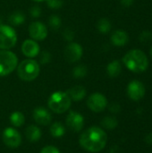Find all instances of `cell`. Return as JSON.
I'll return each instance as SVG.
<instances>
[{
    "label": "cell",
    "mask_w": 152,
    "mask_h": 153,
    "mask_svg": "<svg viewBox=\"0 0 152 153\" xmlns=\"http://www.w3.org/2000/svg\"><path fill=\"white\" fill-rule=\"evenodd\" d=\"M110 40L114 46L124 47L129 41V35L126 31L123 30H116L112 33Z\"/></svg>",
    "instance_id": "15"
},
{
    "label": "cell",
    "mask_w": 152,
    "mask_h": 153,
    "mask_svg": "<svg viewBox=\"0 0 152 153\" xmlns=\"http://www.w3.org/2000/svg\"><path fill=\"white\" fill-rule=\"evenodd\" d=\"M3 142L4 143L12 149L14 148H18L21 143H22V136L19 134V132L17 130H15L14 128L12 127H8L6 129H4V131L3 132Z\"/></svg>",
    "instance_id": "8"
},
{
    "label": "cell",
    "mask_w": 152,
    "mask_h": 153,
    "mask_svg": "<svg viewBox=\"0 0 152 153\" xmlns=\"http://www.w3.org/2000/svg\"><path fill=\"white\" fill-rule=\"evenodd\" d=\"M65 128L64 125L60 122L54 123L50 127V134L52 136H54L56 138L62 137L65 134Z\"/></svg>",
    "instance_id": "19"
},
{
    "label": "cell",
    "mask_w": 152,
    "mask_h": 153,
    "mask_svg": "<svg viewBox=\"0 0 152 153\" xmlns=\"http://www.w3.org/2000/svg\"><path fill=\"white\" fill-rule=\"evenodd\" d=\"M34 2H41V1H44V0H32Z\"/></svg>",
    "instance_id": "36"
},
{
    "label": "cell",
    "mask_w": 152,
    "mask_h": 153,
    "mask_svg": "<svg viewBox=\"0 0 152 153\" xmlns=\"http://www.w3.org/2000/svg\"><path fill=\"white\" fill-rule=\"evenodd\" d=\"M33 118L35 122L40 126H48L51 123L52 117L48 110L44 108H37L33 111Z\"/></svg>",
    "instance_id": "14"
},
{
    "label": "cell",
    "mask_w": 152,
    "mask_h": 153,
    "mask_svg": "<svg viewBox=\"0 0 152 153\" xmlns=\"http://www.w3.org/2000/svg\"><path fill=\"white\" fill-rule=\"evenodd\" d=\"M145 92L146 90L144 84L138 80H133L130 82L127 86V95L133 101L141 100L144 97Z\"/></svg>",
    "instance_id": "10"
},
{
    "label": "cell",
    "mask_w": 152,
    "mask_h": 153,
    "mask_svg": "<svg viewBox=\"0 0 152 153\" xmlns=\"http://www.w3.org/2000/svg\"><path fill=\"white\" fill-rule=\"evenodd\" d=\"M87 106L91 111L95 113H99V112H102L107 108L108 100L103 94L99 92H96V93L91 94L88 98Z\"/></svg>",
    "instance_id": "7"
},
{
    "label": "cell",
    "mask_w": 152,
    "mask_h": 153,
    "mask_svg": "<svg viewBox=\"0 0 152 153\" xmlns=\"http://www.w3.org/2000/svg\"><path fill=\"white\" fill-rule=\"evenodd\" d=\"M39 46L33 39H26L22 45V54L29 58H33L39 54Z\"/></svg>",
    "instance_id": "13"
},
{
    "label": "cell",
    "mask_w": 152,
    "mask_h": 153,
    "mask_svg": "<svg viewBox=\"0 0 152 153\" xmlns=\"http://www.w3.org/2000/svg\"><path fill=\"white\" fill-rule=\"evenodd\" d=\"M71 99L64 91H56L52 93L48 99L47 105L49 109L57 114H62L67 111L71 107Z\"/></svg>",
    "instance_id": "4"
},
{
    "label": "cell",
    "mask_w": 152,
    "mask_h": 153,
    "mask_svg": "<svg viewBox=\"0 0 152 153\" xmlns=\"http://www.w3.org/2000/svg\"><path fill=\"white\" fill-rule=\"evenodd\" d=\"M139 40L144 44L151 42L152 40V32L149 30H143L139 36Z\"/></svg>",
    "instance_id": "26"
},
{
    "label": "cell",
    "mask_w": 152,
    "mask_h": 153,
    "mask_svg": "<svg viewBox=\"0 0 152 153\" xmlns=\"http://www.w3.org/2000/svg\"><path fill=\"white\" fill-rule=\"evenodd\" d=\"M123 63L131 72L140 74L145 72L149 67V59L141 49H132L123 57Z\"/></svg>",
    "instance_id": "2"
},
{
    "label": "cell",
    "mask_w": 152,
    "mask_h": 153,
    "mask_svg": "<svg viewBox=\"0 0 152 153\" xmlns=\"http://www.w3.org/2000/svg\"><path fill=\"white\" fill-rule=\"evenodd\" d=\"M120 109H121V108H120V105L118 103H112L109 106V110L112 113H118L120 111Z\"/></svg>",
    "instance_id": "32"
},
{
    "label": "cell",
    "mask_w": 152,
    "mask_h": 153,
    "mask_svg": "<svg viewBox=\"0 0 152 153\" xmlns=\"http://www.w3.org/2000/svg\"><path fill=\"white\" fill-rule=\"evenodd\" d=\"M111 22L107 18H101L100 20H99L97 23V29L100 33H108L111 30Z\"/></svg>",
    "instance_id": "22"
},
{
    "label": "cell",
    "mask_w": 152,
    "mask_h": 153,
    "mask_svg": "<svg viewBox=\"0 0 152 153\" xmlns=\"http://www.w3.org/2000/svg\"><path fill=\"white\" fill-rule=\"evenodd\" d=\"M66 94L69 96L71 100L80 101L82 99H84V97L86 96V90L83 86L77 85V86H74L73 88H70L66 91Z\"/></svg>",
    "instance_id": "16"
},
{
    "label": "cell",
    "mask_w": 152,
    "mask_h": 153,
    "mask_svg": "<svg viewBox=\"0 0 152 153\" xmlns=\"http://www.w3.org/2000/svg\"><path fill=\"white\" fill-rule=\"evenodd\" d=\"M47 4L51 9H59L64 4V0H46Z\"/></svg>",
    "instance_id": "27"
},
{
    "label": "cell",
    "mask_w": 152,
    "mask_h": 153,
    "mask_svg": "<svg viewBox=\"0 0 152 153\" xmlns=\"http://www.w3.org/2000/svg\"><path fill=\"white\" fill-rule=\"evenodd\" d=\"M48 23H49V26L53 29V30H57L60 28L61 26V19L60 17L56 16V15H52L49 17L48 19Z\"/></svg>",
    "instance_id": "25"
},
{
    "label": "cell",
    "mask_w": 152,
    "mask_h": 153,
    "mask_svg": "<svg viewBox=\"0 0 152 153\" xmlns=\"http://www.w3.org/2000/svg\"><path fill=\"white\" fill-rule=\"evenodd\" d=\"M150 56H151V57L152 58V47L151 48V50H150Z\"/></svg>",
    "instance_id": "35"
},
{
    "label": "cell",
    "mask_w": 152,
    "mask_h": 153,
    "mask_svg": "<svg viewBox=\"0 0 152 153\" xmlns=\"http://www.w3.org/2000/svg\"><path fill=\"white\" fill-rule=\"evenodd\" d=\"M29 33L33 40H43L47 36V29L40 22H32L29 26Z\"/></svg>",
    "instance_id": "11"
},
{
    "label": "cell",
    "mask_w": 152,
    "mask_h": 153,
    "mask_svg": "<svg viewBox=\"0 0 152 153\" xmlns=\"http://www.w3.org/2000/svg\"><path fill=\"white\" fill-rule=\"evenodd\" d=\"M10 123L15 126V127H20L24 124V116L22 113L19 111H15L11 114L10 116Z\"/></svg>",
    "instance_id": "21"
},
{
    "label": "cell",
    "mask_w": 152,
    "mask_h": 153,
    "mask_svg": "<svg viewBox=\"0 0 152 153\" xmlns=\"http://www.w3.org/2000/svg\"><path fill=\"white\" fill-rule=\"evenodd\" d=\"M25 135H26V138L30 142L36 143V142H39L41 138V131L38 126L31 125L26 128Z\"/></svg>",
    "instance_id": "17"
},
{
    "label": "cell",
    "mask_w": 152,
    "mask_h": 153,
    "mask_svg": "<svg viewBox=\"0 0 152 153\" xmlns=\"http://www.w3.org/2000/svg\"><path fill=\"white\" fill-rule=\"evenodd\" d=\"M40 153H60L59 150L57 148H56L55 146H52V145H48V146H46L44 147Z\"/></svg>",
    "instance_id": "30"
},
{
    "label": "cell",
    "mask_w": 152,
    "mask_h": 153,
    "mask_svg": "<svg viewBox=\"0 0 152 153\" xmlns=\"http://www.w3.org/2000/svg\"><path fill=\"white\" fill-rule=\"evenodd\" d=\"M66 126L73 132H80L83 128L84 118L80 113L76 111H70L66 117Z\"/></svg>",
    "instance_id": "12"
},
{
    "label": "cell",
    "mask_w": 152,
    "mask_h": 153,
    "mask_svg": "<svg viewBox=\"0 0 152 153\" xmlns=\"http://www.w3.org/2000/svg\"><path fill=\"white\" fill-rule=\"evenodd\" d=\"M82 54H83V50L82 46L76 42L69 43L65 48V52H64L65 59L69 63L78 62L82 58Z\"/></svg>",
    "instance_id": "9"
},
{
    "label": "cell",
    "mask_w": 152,
    "mask_h": 153,
    "mask_svg": "<svg viewBox=\"0 0 152 153\" xmlns=\"http://www.w3.org/2000/svg\"><path fill=\"white\" fill-rule=\"evenodd\" d=\"M63 35H64V38H65V39H67L68 41H71V40L74 38V33H73L71 30H69V29L65 30L64 31Z\"/></svg>",
    "instance_id": "31"
},
{
    "label": "cell",
    "mask_w": 152,
    "mask_h": 153,
    "mask_svg": "<svg viewBox=\"0 0 152 153\" xmlns=\"http://www.w3.org/2000/svg\"><path fill=\"white\" fill-rule=\"evenodd\" d=\"M9 22L12 25H21L25 22V15L23 13L20 12V11H16L13 12L8 18Z\"/></svg>",
    "instance_id": "20"
},
{
    "label": "cell",
    "mask_w": 152,
    "mask_h": 153,
    "mask_svg": "<svg viewBox=\"0 0 152 153\" xmlns=\"http://www.w3.org/2000/svg\"><path fill=\"white\" fill-rule=\"evenodd\" d=\"M50 59H51V56L48 52L47 51H43L41 54H40V63L42 65H46L47 63L50 62Z\"/></svg>",
    "instance_id": "28"
},
{
    "label": "cell",
    "mask_w": 152,
    "mask_h": 153,
    "mask_svg": "<svg viewBox=\"0 0 152 153\" xmlns=\"http://www.w3.org/2000/svg\"><path fill=\"white\" fill-rule=\"evenodd\" d=\"M40 72L39 65L37 61L29 58L22 61L17 65V74L21 80L25 82H31L35 80Z\"/></svg>",
    "instance_id": "3"
},
{
    "label": "cell",
    "mask_w": 152,
    "mask_h": 153,
    "mask_svg": "<svg viewBox=\"0 0 152 153\" xmlns=\"http://www.w3.org/2000/svg\"><path fill=\"white\" fill-rule=\"evenodd\" d=\"M73 74L75 78H82L87 74V67L83 65H77L73 71Z\"/></svg>",
    "instance_id": "24"
},
{
    "label": "cell",
    "mask_w": 152,
    "mask_h": 153,
    "mask_svg": "<svg viewBox=\"0 0 152 153\" xmlns=\"http://www.w3.org/2000/svg\"><path fill=\"white\" fill-rule=\"evenodd\" d=\"M30 13L32 17L34 18H37V17H39L40 14H41V9L39 6L38 5H34L32 6L30 9Z\"/></svg>",
    "instance_id": "29"
},
{
    "label": "cell",
    "mask_w": 152,
    "mask_h": 153,
    "mask_svg": "<svg viewBox=\"0 0 152 153\" xmlns=\"http://www.w3.org/2000/svg\"><path fill=\"white\" fill-rule=\"evenodd\" d=\"M118 125V121L115 117H106L101 121V126L108 130L115 129Z\"/></svg>",
    "instance_id": "23"
},
{
    "label": "cell",
    "mask_w": 152,
    "mask_h": 153,
    "mask_svg": "<svg viewBox=\"0 0 152 153\" xmlns=\"http://www.w3.org/2000/svg\"><path fill=\"white\" fill-rule=\"evenodd\" d=\"M108 135L103 129L92 126L84 131L79 139L80 145L90 152H99L107 145Z\"/></svg>",
    "instance_id": "1"
},
{
    "label": "cell",
    "mask_w": 152,
    "mask_h": 153,
    "mask_svg": "<svg viewBox=\"0 0 152 153\" xmlns=\"http://www.w3.org/2000/svg\"><path fill=\"white\" fill-rule=\"evenodd\" d=\"M120 3L125 7H130L134 3V0H120Z\"/></svg>",
    "instance_id": "33"
},
{
    "label": "cell",
    "mask_w": 152,
    "mask_h": 153,
    "mask_svg": "<svg viewBox=\"0 0 152 153\" xmlns=\"http://www.w3.org/2000/svg\"><path fill=\"white\" fill-rule=\"evenodd\" d=\"M121 72H122V65L118 60H114L110 62L107 66V73L111 78L117 77L121 74Z\"/></svg>",
    "instance_id": "18"
},
{
    "label": "cell",
    "mask_w": 152,
    "mask_h": 153,
    "mask_svg": "<svg viewBox=\"0 0 152 153\" xmlns=\"http://www.w3.org/2000/svg\"><path fill=\"white\" fill-rule=\"evenodd\" d=\"M145 142L149 144H152V133H150L145 137Z\"/></svg>",
    "instance_id": "34"
},
{
    "label": "cell",
    "mask_w": 152,
    "mask_h": 153,
    "mask_svg": "<svg viewBox=\"0 0 152 153\" xmlns=\"http://www.w3.org/2000/svg\"><path fill=\"white\" fill-rule=\"evenodd\" d=\"M18 65L16 55L10 50L0 49V76H5L13 73Z\"/></svg>",
    "instance_id": "5"
},
{
    "label": "cell",
    "mask_w": 152,
    "mask_h": 153,
    "mask_svg": "<svg viewBox=\"0 0 152 153\" xmlns=\"http://www.w3.org/2000/svg\"><path fill=\"white\" fill-rule=\"evenodd\" d=\"M17 41L15 30L8 25H0V49L8 50L13 48Z\"/></svg>",
    "instance_id": "6"
}]
</instances>
